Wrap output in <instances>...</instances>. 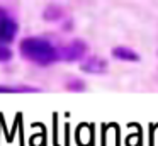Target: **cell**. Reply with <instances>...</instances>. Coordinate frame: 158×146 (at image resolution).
<instances>
[{
	"mask_svg": "<svg viewBox=\"0 0 158 146\" xmlns=\"http://www.w3.org/2000/svg\"><path fill=\"white\" fill-rule=\"evenodd\" d=\"M80 70L83 73H90V75H102L107 71V61L99 56H90L89 60H85L80 65Z\"/></svg>",
	"mask_w": 158,
	"mask_h": 146,
	"instance_id": "4",
	"label": "cell"
},
{
	"mask_svg": "<svg viewBox=\"0 0 158 146\" xmlns=\"http://www.w3.org/2000/svg\"><path fill=\"white\" fill-rule=\"evenodd\" d=\"M12 56H14V53H12L10 48L5 46V44H0V63H7V61H10Z\"/></svg>",
	"mask_w": 158,
	"mask_h": 146,
	"instance_id": "8",
	"label": "cell"
},
{
	"mask_svg": "<svg viewBox=\"0 0 158 146\" xmlns=\"http://www.w3.org/2000/svg\"><path fill=\"white\" fill-rule=\"evenodd\" d=\"M112 56L117 58V60H121V61H131V63L139 61V54H138L134 49L127 48V46H117V48H114V49H112Z\"/></svg>",
	"mask_w": 158,
	"mask_h": 146,
	"instance_id": "5",
	"label": "cell"
},
{
	"mask_svg": "<svg viewBox=\"0 0 158 146\" xmlns=\"http://www.w3.org/2000/svg\"><path fill=\"white\" fill-rule=\"evenodd\" d=\"M87 53V44L82 39H73L68 44L63 46V49L60 51V58H63L65 61H77L82 60Z\"/></svg>",
	"mask_w": 158,
	"mask_h": 146,
	"instance_id": "2",
	"label": "cell"
},
{
	"mask_svg": "<svg viewBox=\"0 0 158 146\" xmlns=\"http://www.w3.org/2000/svg\"><path fill=\"white\" fill-rule=\"evenodd\" d=\"M21 54L27 61L39 66L53 65L60 58V51L43 37H24L21 41Z\"/></svg>",
	"mask_w": 158,
	"mask_h": 146,
	"instance_id": "1",
	"label": "cell"
},
{
	"mask_svg": "<svg viewBox=\"0 0 158 146\" xmlns=\"http://www.w3.org/2000/svg\"><path fill=\"white\" fill-rule=\"evenodd\" d=\"M39 88L29 85H0V94H34Z\"/></svg>",
	"mask_w": 158,
	"mask_h": 146,
	"instance_id": "6",
	"label": "cell"
},
{
	"mask_svg": "<svg viewBox=\"0 0 158 146\" xmlns=\"http://www.w3.org/2000/svg\"><path fill=\"white\" fill-rule=\"evenodd\" d=\"M19 31V24L12 17L2 15L0 17V44H10L15 39V34Z\"/></svg>",
	"mask_w": 158,
	"mask_h": 146,
	"instance_id": "3",
	"label": "cell"
},
{
	"mask_svg": "<svg viewBox=\"0 0 158 146\" xmlns=\"http://www.w3.org/2000/svg\"><path fill=\"white\" fill-rule=\"evenodd\" d=\"M66 88H68V90H73V92H83L85 90V81L78 80V78H73V80L66 81Z\"/></svg>",
	"mask_w": 158,
	"mask_h": 146,
	"instance_id": "7",
	"label": "cell"
}]
</instances>
